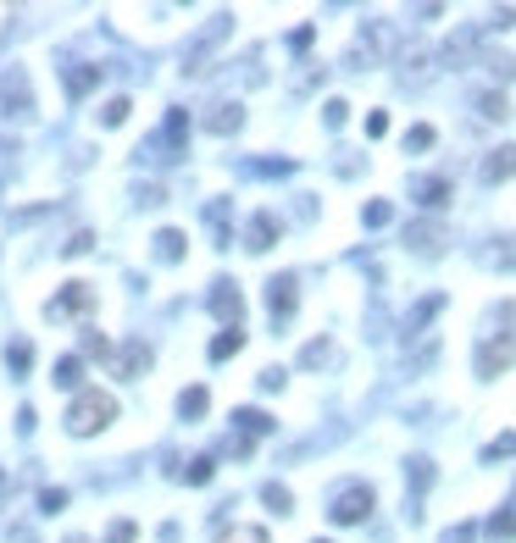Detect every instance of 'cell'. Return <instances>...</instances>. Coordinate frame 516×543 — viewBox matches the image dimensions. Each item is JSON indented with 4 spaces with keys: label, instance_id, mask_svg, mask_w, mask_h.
<instances>
[{
    "label": "cell",
    "instance_id": "1",
    "mask_svg": "<svg viewBox=\"0 0 516 543\" xmlns=\"http://www.w3.org/2000/svg\"><path fill=\"white\" fill-rule=\"evenodd\" d=\"M106 422H117V400L106 388H84L73 400V410H67V427L78 432V438H89V432H100Z\"/></svg>",
    "mask_w": 516,
    "mask_h": 543
},
{
    "label": "cell",
    "instance_id": "2",
    "mask_svg": "<svg viewBox=\"0 0 516 543\" xmlns=\"http://www.w3.org/2000/svg\"><path fill=\"white\" fill-rule=\"evenodd\" d=\"M373 505H378L373 488H366V483H350V488H339V493H334V510H327V516H334L339 527H356V521L373 516Z\"/></svg>",
    "mask_w": 516,
    "mask_h": 543
},
{
    "label": "cell",
    "instance_id": "3",
    "mask_svg": "<svg viewBox=\"0 0 516 543\" xmlns=\"http://www.w3.org/2000/svg\"><path fill=\"white\" fill-rule=\"evenodd\" d=\"M34 111V95H28V73L12 67L0 78V117H28Z\"/></svg>",
    "mask_w": 516,
    "mask_h": 543
},
{
    "label": "cell",
    "instance_id": "4",
    "mask_svg": "<svg viewBox=\"0 0 516 543\" xmlns=\"http://www.w3.org/2000/svg\"><path fill=\"white\" fill-rule=\"evenodd\" d=\"M212 310H217V317L228 322V327H239V317H244V294H239V283L222 278V283L212 288Z\"/></svg>",
    "mask_w": 516,
    "mask_h": 543
},
{
    "label": "cell",
    "instance_id": "5",
    "mask_svg": "<svg viewBox=\"0 0 516 543\" xmlns=\"http://www.w3.org/2000/svg\"><path fill=\"white\" fill-rule=\"evenodd\" d=\"M273 239H278V217L273 211H256L250 222H244V249L261 256V249H273Z\"/></svg>",
    "mask_w": 516,
    "mask_h": 543
},
{
    "label": "cell",
    "instance_id": "6",
    "mask_svg": "<svg viewBox=\"0 0 516 543\" xmlns=\"http://www.w3.org/2000/svg\"><path fill=\"white\" fill-rule=\"evenodd\" d=\"M516 361V339H494V344H483L478 349V378H494L500 366H511Z\"/></svg>",
    "mask_w": 516,
    "mask_h": 543
},
{
    "label": "cell",
    "instance_id": "7",
    "mask_svg": "<svg viewBox=\"0 0 516 543\" xmlns=\"http://www.w3.org/2000/svg\"><path fill=\"white\" fill-rule=\"evenodd\" d=\"M295 272H278V278L273 283H266V300H273V317L278 322H289V310H295Z\"/></svg>",
    "mask_w": 516,
    "mask_h": 543
},
{
    "label": "cell",
    "instance_id": "8",
    "mask_svg": "<svg viewBox=\"0 0 516 543\" xmlns=\"http://www.w3.org/2000/svg\"><path fill=\"white\" fill-rule=\"evenodd\" d=\"M411 200L427 205V211H439V205L450 200V183L444 178H411Z\"/></svg>",
    "mask_w": 516,
    "mask_h": 543
},
{
    "label": "cell",
    "instance_id": "9",
    "mask_svg": "<svg viewBox=\"0 0 516 543\" xmlns=\"http://www.w3.org/2000/svg\"><path fill=\"white\" fill-rule=\"evenodd\" d=\"M205 128H212V134H239L244 128V106H239V100H222V106H212Z\"/></svg>",
    "mask_w": 516,
    "mask_h": 543
},
{
    "label": "cell",
    "instance_id": "10",
    "mask_svg": "<svg viewBox=\"0 0 516 543\" xmlns=\"http://www.w3.org/2000/svg\"><path fill=\"white\" fill-rule=\"evenodd\" d=\"M228 222H234V200H228V195H217L212 205H205V227H212V239H217V244H228Z\"/></svg>",
    "mask_w": 516,
    "mask_h": 543
},
{
    "label": "cell",
    "instance_id": "11",
    "mask_svg": "<svg viewBox=\"0 0 516 543\" xmlns=\"http://www.w3.org/2000/svg\"><path fill=\"white\" fill-rule=\"evenodd\" d=\"M67 310H95L89 283H67V294H61V300H50V317H67Z\"/></svg>",
    "mask_w": 516,
    "mask_h": 543
},
{
    "label": "cell",
    "instance_id": "12",
    "mask_svg": "<svg viewBox=\"0 0 516 543\" xmlns=\"http://www.w3.org/2000/svg\"><path fill=\"white\" fill-rule=\"evenodd\" d=\"M505 178H516V144H505V150H494L483 161V183H505Z\"/></svg>",
    "mask_w": 516,
    "mask_h": 543
},
{
    "label": "cell",
    "instance_id": "13",
    "mask_svg": "<svg viewBox=\"0 0 516 543\" xmlns=\"http://www.w3.org/2000/svg\"><path fill=\"white\" fill-rule=\"evenodd\" d=\"M405 244H417L422 256H433V249H444V227L439 222H417V227H405Z\"/></svg>",
    "mask_w": 516,
    "mask_h": 543
},
{
    "label": "cell",
    "instance_id": "14",
    "mask_svg": "<svg viewBox=\"0 0 516 543\" xmlns=\"http://www.w3.org/2000/svg\"><path fill=\"white\" fill-rule=\"evenodd\" d=\"M234 427L244 432V438H266V432H273V416H266V410H250V405H244V410H234Z\"/></svg>",
    "mask_w": 516,
    "mask_h": 543
},
{
    "label": "cell",
    "instance_id": "15",
    "mask_svg": "<svg viewBox=\"0 0 516 543\" xmlns=\"http://www.w3.org/2000/svg\"><path fill=\"white\" fill-rule=\"evenodd\" d=\"M144 366H150V349H144V344H128V349H117V371H122V378H139Z\"/></svg>",
    "mask_w": 516,
    "mask_h": 543
},
{
    "label": "cell",
    "instance_id": "16",
    "mask_svg": "<svg viewBox=\"0 0 516 543\" xmlns=\"http://www.w3.org/2000/svg\"><path fill=\"white\" fill-rule=\"evenodd\" d=\"M205 405H212V394H205V388H183L178 394V416H183V422H200Z\"/></svg>",
    "mask_w": 516,
    "mask_h": 543
},
{
    "label": "cell",
    "instance_id": "17",
    "mask_svg": "<svg viewBox=\"0 0 516 543\" xmlns=\"http://www.w3.org/2000/svg\"><path fill=\"white\" fill-rule=\"evenodd\" d=\"M183 249H189V244H183L178 227H161V233H156V261H183Z\"/></svg>",
    "mask_w": 516,
    "mask_h": 543
},
{
    "label": "cell",
    "instance_id": "18",
    "mask_svg": "<svg viewBox=\"0 0 516 543\" xmlns=\"http://www.w3.org/2000/svg\"><path fill=\"white\" fill-rule=\"evenodd\" d=\"M183 134H189V117H183V106H173V111H167V122H161V139L173 144V156L183 150Z\"/></svg>",
    "mask_w": 516,
    "mask_h": 543
},
{
    "label": "cell",
    "instance_id": "19",
    "mask_svg": "<svg viewBox=\"0 0 516 543\" xmlns=\"http://www.w3.org/2000/svg\"><path fill=\"white\" fill-rule=\"evenodd\" d=\"M95 83H100V73H95V67H67V100H84Z\"/></svg>",
    "mask_w": 516,
    "mask_h": 543
},
{
    "label": "cell",
    "instance_id": "20",
    "mask_svg": "<svg viewBox=\"0 0 516 543\" xmlns=\"http://www.w3.org/2000/svg\"><path fill=\"white\" fill-rule=\"evenodd\" d=\"M56 383H61V388H78V383H84V355H61V361H56Z\"/></svg>",
    "mask_w": 516,
    "mask_h": 543
},
{
    "label": "cell",
    "instance_id": "21",
    "mask_svg": "<svg viewBox=\"0 0 516 543\" xmlns=\"http://www.w3.org/2000/svg\"><path fill=\"white\" fill-rule=\"evenodd\" d=\"M244 349V333L239 327H222V339H212V361H228V355Z\"/></svg>",
    "mask_w": 516,
    "mask_h": 543
},
{
    "label": "cell",
    "instance_id": "22",
    "mask_svg": "<svg viewBox=\"0 0 516 543\" xmlns=\"http://www.w3.org/2000/svg\"><path fill=\"white\" fill-rule=\"evenodd\" d=\"M439 310H444V294H433V300H422L417 310H411V317H405V333H417L427 317H439Z\"/></svg>",
    "mask_w": 516,
    "mask_h": 543
},
{
    "label": "cell",
    "instance_id": "23",
    "mask_svg": "<svg viewBox=\"0 0 516 543\" xmlns=\"http://www.w3.org/2000/svg\"><path fill=\"white\" fill-rule=\"evenodd\" d=\"M261 505H266V510H278V516H289V505H295V499H289L283 483H266V488H261Z\"/></svg>",
    "mask_w": 516,
    "mask_h": 543
},
{
    "label": "cell",
    "instance_id": "24",
    "mask_svg": "<svg viewBox=\"0 0 516 543\" xmlns=\"http://www.w3.org/2000/svg\"><path fill=\"white\" fill-rule=\"evenodd\" d=\"M489 538H494V543H511V538H516V516H511V510H500V516L489 521Z\"/></svg>",
    "mask_w": 516,
    "mask_h": 543
},
{
    "label": "cell",
    "instance_id": "25",
    "mask_svg": "<svg viewBox=\"0 0 516 543\" xmlns=\"http://www.w3.org/2000/svg\"><path fill=\"white\" fill-rule=\"evenodd\" d=\"M134 538H139V521H128V516H117L106 527V543H134Z\"/></svg>",
    "mask_w": 516,
    "mask_h": 543
},
{
    "label": "cell",
    "instance_id": "26",
    "mask_svg": "<svg viewBox=\"0 0 516 543\" xmlns=\"http://www.w3.org/2000/svg\"><path fill=\"white\" fill-rule=\"evenodd\" d=\"M212 471H217V455H195L183 477H189V483H212Z\"/></svg>",
    "mask_w": 516,
    "mask_h": 543
},
{
    "label": "cell",
    "instance_id": "27",
    "mask_svg": "<svg viewBox=\"0 0 516 543\" xmlns=\"http://www.w3.org/2000/svg\"><path fill=\"white\" fill-rule=\"evenodd\" d=\"M128 111H134V100H128V95H117V100H106V111H100V122H106V128H117V122L128 117Z\"/></svg>",
    "mask_w": 516,
    "mask_h": 543
},
{
    "label": "cell",
    "instance_id": "28",
    "mask_svg": "<svg viewBox=\"0 0 516 543\" xmlns=\"http://www.w3.org/2000/svg\"><path fill=\"white\" fill-rule=\"evenodd\" d=\"M327 361H334V344L327 339H317L312 349H300V366H327Z\"/></svg>",
    "mask_w": 516,
    "mask_h": 543
},
{
    "label": "cell",
    "instance_id": "29",
    "mask_svg": "<svg viewBox=\"0 0 516 543\" xmlns=\"http://www.w3.org/2000/svg\"><path fill=\"white\" fill-rule=\"evenodd\" d=\"M217 543H273V538H266L261 527H228V532H222Z\"/></svg>",
    "mask_w": 516,
    "mask_h": 543
},
{
    "label": "cell",
    "instance_id": "30",
    "mask_svg": "<svg viewBox=\"0 0 516 543\" xmlns=\"http://www.w3.org/2000/svg\"><path fill=\"white\" fill-rule=\"evenodd\" d=\"M78 355H89V361H100V355H112V344L100 339L95 327H84V344H78Z\"/></svg>",
    "mask_w": 516,
    "mask_h": 543
},
{
    "label": "cell",
    "instance_id": "31",
    "mask_svg": "<svg viewBox=\"0 0 516 543\" xmlns=\"http://www.w3.org/2000/svg\"><path fill=\"white\" fill-rule=\"evenodd\" d=\"M61 505H67V488H45V493H39V516H56Z\"/></svg>",
    "mask_w": 516,
    "mask_h": 543
},
{
    "label": "cell",
    "instance_id": "32",
    "mask_svg": "<svg viewBox=\"0 0 516 543\" xmlns=\"http://www.w3.org/2000/svg\"><path fill=\"white\" fill-rule=\"evenodd\" d=\"M478 111H483L489 122H500V117H511V111H505V95H483V100H478Z\"/></svg>",
    "mask_w": 516,
    "mask_h": 543
},
{
    "label": "cell",
    "instance_id": "33",
    "mask_svg": "<svg viewBox=\"0 0 516 543\" xmlns=\"http://www.w3.org/2000/svg\"><path fill=\"white\" fill-rule=\"evenodd\" d=\"M427 483H433V461H422V455H417V461H411V488L422 493Z\"/></svg>",
    "mask_w": 516,
    "mask_h": 543
},
{
    "label": "cell",
    "instance_id": "34",
    "mask_svg": "<svg viewBox=\"0 0 516 543\" xmlns=\"http://www.w3.org/2000/svg\"><path fill=\"white\" fill-rule=\"evenodd\" d=\"M389 217H395V211H389V200H373V205L361 211V222H366V227H383Z\"/></svg>",
    "mask_w": 516,
    "mask_h": 543
},
{
    "label": "cell",
    "instance_id": "35",
    "mask_svg": "<svg viewBox=\"0 0 516 543\" xmlns=\"http://www.w3.org/2000/svg\"><path fill=\"white\" fill-rule=\"evenodd\" d=\"M250 172L256 178H283V172H295V166H289V161H250Z\"/></svg>",
    "mask_w": 516,
    "mask_h": 543
},
{
    "label": "cell",
    "instance_id": "36",
    "mask_svg": "<svg viewBox=\"0 0 516 543\" xmlns=\"http://www.w3.org/2000/svg\"><path fill=\"white\" fill-rule=\"evenodd\" d=\"M500 455H516V432H505V438H494V444L483 449V461H500Z\"/></svg>",
    "mask_w": 516,
    "mask_h": 543
},
{
    "label": "cell",
    "instance_id": "37",
    "mask_svg": "<svg viewBox=\"0 0 516 543\" xmlns=\"http://www.w3.org/2000/svg\"><path fill=\"white\" fill-rule=\"evenodd\" d=\"M472 538H478V521H461V527H450L439 543H472Z\"/></svg>",
    "mask_w": 516,
    "mask_h": 543
},
{
    "label": "cell",
    "instance_id": "38",
    "mask_svg": "<svg viewBox=\"0 0 516 543\" xmlns=\"http://www.w3.org/2000/svg\"><path fill=\"white\" fill-rule=\"evenodd\" d=\"M344 117H350V106H344V100H327V106H322V122H327V128H339Z\"/></svg>",
    "mask_w": 516,
    "mask_h": 543
},
{
    "label": "cell",
    "instance_id": "39",
    "mask_svg": "<svg viewBox=\"0 0 516 543\" xmlns=\"http://www.w3.org/2000/svg\"><path fill=\"white\" fill-rule=\"evenodd\" d=\"M6 361H12V371H28V361H34V349H28V344H12V349H6Z\"/></svg>",
    "mask_w": 516,
    "mask_h": 543
},
{
    "label": "cell",
    "instance_id": "40",
    "mask_svg": "<svg viewBox=\"0 0 516 543\" xmlns=\"http://www.w3.org/2000/svg\"><path fill=\"white\" fill-rule=\"evenodd\" d=\"M427 144H433V128H427V122H422V128H411V134H405V150H427Z\"/></svg>",
    "mask_w": 516,
    "mask_h": 543
},
{
    "label": "cell",
    "instance_id": "41",
    "mask_svg": "<svg viewBox=\"0 0 516 543\" xmlns=\"http://www.w3.org/2000/svg\"><path fill=\"white\" fill-rule=\"evenodd\" d=\"M312 39H317L312 28H295V34H289V50H312Z\"/></svg>",
    "mask_w": 516,
    "mask_h": 543
},
{
    "label": "cell",
    "instance_id": "42",
    "mask_svg": "<svg viewBox=\"0 0 516 543\" xmlns=\"http://www.w3.org/2000/svg\"><path fill=\"white\" fill-rule=\"evenodd\" d=\"M283 383H289L283 366H266V371H261V388H283Z\"/></svg>",
    "mask_w": 516,
    "mask_h": 543
},
{
    "label": "cell",
    "instance_id": "43",
    "mask_svg": "<svg viewBox=\"0 0 516 543\" xmlns=\"http://www.w3.org/2000/svg\"><path fill=\"white\" fill-rule=\"evenodd\" d=\"M366 134L383 139V134H389V117H383V111H373V117H366Z\"/></svg>",
    "mask_w": 516,
    "mask_h": 543
},
{
    "label": "cell",
    "instance_id": "44",
    "mask_svg": "<svg viewBox=\"0 0 516 543\" xmlns=\"http://www.w3.org/2000/svg\"><path fill=\"white\" fill-rule=\"evenodd\" d=\"M89 244H95V239H89V227H84V233H73V239H67V256H78V249H89Z\"/></svg>",
    "mask_w": 516,
    "mask_h": 543
},
{
    "label": "cell",
    "instance_id": "45",
    "mask_svg": "<svg viewBox=\"0 0 516 543\" xmlns=\"http://www.w3.org/2000/svg\"><path fill=\"white\" fill-rule=\"evenodd\" d=\"M67 543H89V538H67Z\"/></svg>",
    "mask_w": 516,
    "mask_h": 543
},
{
    "label": "cell",
    "instance_id": "46",
    "mask_svg": "<svg viewBox=\"0 0 516 543\" xmlns=\"http://www.w3.org/2000/svg\"><path fill=\"white\" fill-rule=\"evenodd\" d=\"M0 483H6V477H0Z\"/></svg>",
    "mask_w": 516,
    "mask_h": 543
}]
</instances>
